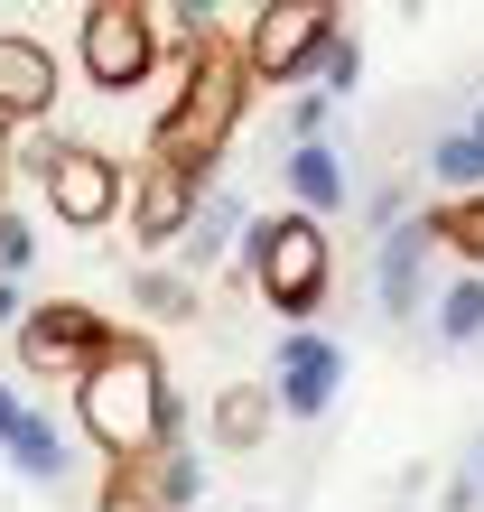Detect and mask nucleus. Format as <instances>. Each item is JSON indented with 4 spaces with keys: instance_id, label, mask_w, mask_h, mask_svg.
Returning <instances> with one entry per match:
<instances>
[{
    "instance_id": "nucleus-1",
    "label": "nucleus",
    "mask_w": 484,
    "mask_h": 512,
    "mask_svg": "<svg viewBox=\"0 0 484 512\" xmlns=\"http://www.w3.org/2000/svg\"><path fill=\"white\" fill-rule=\"evenodd\" d=\"M75 419H84V438L112 457V475L168 457L177 429H187V410H177L168 364H159V345H149V336H112L94 364H84V382H75Z\"/></svg>"
},
{
    "instance_id": "nucleus-2",
    "label": "nucleus",
    "mask_w": 484,
    "mask_h": 512,
    "mask_svg": "<svg viewBox=\"0 0 484 512\" xmlns=\"http://www.w3.org/2000/svg\"><path fill=\"white\" fill-rule=\"evenodd\" d=\"M242 103H252V75H242V47L224 28H205L187 47V84H177V103L159 112V131H149V159L187 168V177H215L224 140L242 122Z\"/></svg>"
},
{
    "instance_id": "nucleus-3",
    "label": "nucleus",
    "mask_w": 484,
    "mask_h": 512,
    "mask_svg": "<svg viewBox=\"0 0 484 512\" xmlns=\"http://www.w3.org/2000/svg\"><path fill=\"white\" fill-rule=\"evenodd\" d=\"M242 261H252V280L270 298V317H317L326 308V289H336V243H326V224L317 215H261V224H242Z\"/></svg>"
},
{
    "instance_id": "nucleus-4",
    "label": "nucleus",
    "mask_w": 484,
    "mask_h": 512,
    "mask_svg": "<svg viewBox=\"0 0 484 512\" xmlns=\"http://www.w3.org/2000/svg\"><path fill=\"white\" fill-rule=\"evenodd\" d=\"M336 38H345V10H336V0H270V10L242 19L233 47H242V75H252V84H298Z\"/></svg>"
},
{
    "instance_id": "nucleus-5",
    "label": "nucleus",
    "mask_w": 484,
    "mask_h": 512,
    "mask_svg": "<svg viewBox=\"0 0 484 512\" xmlns=\"http://www.w3.org/2000/svg\"><path fill=\"white\" fill-rule=\"evenodd\" d=\"M121 336V326L103 308H84V298H38L19 326H10V345H19V364L38 373V382H84V364Z\"/></svg>"
},
{
    "instance_id": "nucleus-6",
    "label": "nucleus",
    "mask_w": 484,
    "mask_h": 512,
    "mask_svg": "<svg viewBox=\"0 0 484 512\" xmlns=\"http://www.w3.org/2000/svg\"><path fill=\"white\" fill-rule=\"evenodd\" d=\"M28 168H38L47 215L66 224V233H103V224L121 215V159H103L94 140H47Z\"/></svg>"
},
{
    "instance_id": "nucleus-7",
    "label": "nucleus",
    "mask_w": 484,
    "mask_h": 512,
    "mask_svg": "<svg viewBox=\"0 0 484 512\" xmlns=\"http://www.w3.org/2000/svg\"><path fill=\"white\" fill-rule=\"evenodd\" d=\"M75 28H84V84H94V94L149 84V66H159V10H149V0H94Z\"/></svg>"
},
{
    "instance_id": "nucleus-8",
    "label": "nucleus",
    "mask_w": 484,
    "mask_h": 512,
    "mask_svg": "<svg viewBox=\"0 0 484 512\" xmlns=\"http://www.w3.org/2000/svg\"><path fill=\"white\" fill-rule=\"evenodd\" d=\"M345 391V345L308 336V326H289L280 336V364H270V410L280 419H326Z\"/></svg>"
},
{
    "instance_id": "nucleus-9",
    "label": "nucleus",
    "mask_w": 484,
    "mask_h": 512,
    "mask_svg": "<svg viewBox=\"0 0 484 512\" xmlns=\"http://www.w3.org/2000/svg\"><path fill=\"white\" fill-rule=\"evenodd\" d=\"M215 196V177H187V168H168V159H149L131 177V233L149 252H177L187 243V224H196V205Z\"/></svg>"
},
{
    "instance_id": "nucleus-10",
    "label": "nucleus",
    "mask_w": 484,
    "mask_h": 512,
    "mask_svg": "<svg viewBox=\"0 0 484 512\" xmlns=\"http://www.w3.org/2000/svg\"><path fill=\"white\" fill-rule=\"evenodd\" d=\"M47 112H56V56L0 28V122H47Z\"/></svg>"
},
{
    "instance_id": "nucleus-11",
    "label": "nucleus",
    "mask_w": 484,
    "mask_h": 512,
    "mask_svg": "<svg viewBox=\"0 0 484 512\" xmlns=\"http://www.w3.org/2000/svg\"><path fill=\"white\" fill-rule=\"evenodd\" d=\"M280 177H289L298 215H317V224H326V215H345V159H336V149H326V140H298Z\"/></svg>"
},
{
    "instance_id": "nucleus-12",
    "label": "nucleus",
    "mask_w": 484,
    "mask_h": 512,
    "mask_svg": "<svg viewBox=\"0 0 484 512\" xmlns=\"http://www.w3.org/2000/svg\"><path fill=\"white\" fill-rule=\"evenodd\" d=\"M419 261H429V233L419 224H391L382 233V261H373V289L391 317H419Z\"/></svg>"
},
{
    "instance_id": "nucleus-13",
    "label": "nucleus",
    "mask_w": 484,
    "mask_h": 512,
    "mask_svg": "<svg viewBox=\"0 0 484 512\" xmlns=\"http://www.w3.org/2000/svg\"><path fill=\"white\" fill-rule=\"evenodd\" d=\"M270 382H224L215 391V447H261L270 438Z\"/></svg>"
},
{
    "instance_id": "nucleus-14",
    "label": "nucleus",
    "mask_w": 484,
    "mask_h": 512,
    "mask_svg": "<svg viewBox=\"0 0 484 512\" xmlns=\"http://www.w3.org/2000/svg\"><path fill=\"white\" fill-rule=\"evenodd\" d=\"M419 233L447 243L457 261H475V280H484V196H438L429 215H419Z\"/></svg>"
},
{
    "instance_id": "nucleus-15",
    "label": "nucleus",
    "mask_w": 484,
    "mask_h": 512,
    "mask_svg": "<svg viewBox=\"0 0 484 512\" xmlns=\"http://www.w3.org/2000/svg\"><path fill=\"white\" fill-rule=\"evenodd\" d=\"M10 457H19L28 485H56V475H66V438H56V419H47V410H28L19 429H10Z\"/></svg>"
},
{
    "instance_id": "nucleus-16",
    "label": "nucleus",
    "mask_w": 484,
    "mask_h": 512,
    "mask_svg": "<svg viewBox=\"0 0 484 512\" xmlns=\"http://www.w3.org/2000/svg\"><path fill=\"white\" fill-rule=\"evenodd\" d=\"M140 485L177 512V503H196V494H205V466H196V447H168V457H149V466H140Z\"/></svg>"
},
{
    "instance_id": "nucleus-17",
    "label": "nucleus",
    "mask_w": 484,
    "mask_h": 512,
    "mask_svg": "<svg viewBox=\"0 0 484 512\" xmlns=\"http://www.w3.org/2000/svg\"><path fill=\"white\" fill-rule=\"evenodd\" d=\"M429 177H438L447 196H484V149H475L466 131H447V140L429 149Z\"/></svg>"
},
{
    "instance_id": "nucleus-18",
    "label": "nucleus",
    "mask_w": 484,
    "mask_h": 512,
    "mask_svg": "<svg viewBox=\"0 0 484 512\" xmlns=\"http://www.w3.org/2000/svg\"><path fill=\"white\" fill-rule=\"evenodd\" d=\"M224 233H242V205H233V196H205V205H196V224H187V243H177V252H187V261L205 270V261H224Z\"/></svg>"
},
{
    "instance_id": "nucleus-19",
    "label": "nucleus",
    "mask_w": 484,
    "mask_h": 512,
    "mask_svg": "<svg viewBox=\"0 0 484 512\" xmlns=\"http://www.w3.org/2000/svg\"><path fill=\"white\" fill-rule=\"evenodd\" d=\"M438 336H447V345H475V336H484V280H475V270L438 298Z\"/></svg>"
},
{
    "instance_id": "nucleus-20",
    "label": "nucleus",
    "mask_w": 484,
    "mask_h": 512,
    "mask_svg": "<svg viewBox=\"0 0 484 512\" xmlns=\"http://www.w3.org/2000/svg\"><path fill=\"white\" fill-rule=\"evenodd\" d=\"M140 308L149 317H187L196 308V280H177V270H140Z\"/></svg>"
},
{
    "instance_id": "nucleus-21",
    "label": "nucleus",
    "mask_w": 484,
    "mask_h": 512,
    "mask_svg": "<svg viewBox=\"0 0 484 512\" xmlns=\"http://www.w3.org/2000/svg\"><path fill=\"white\" fill-rule=\"evenodd\" d=\"M94 512H168V503H159V494H149V485H140V466H121V475H112V485L94 494Z\"/></svg>"
},
{
    "instance_id": "nucleus-22",
    "label": "nucleus",
    "mask_w": 484,
    "mask_h": 512,
    "mask_svg": "<svg viewBox=\"0 0 484 512\" xmlns=\"http://www.w3.org/2000/svg\"><path fill=\"white\" fill-rule=\"evenodd\" d=\"M317 75H326V103H336V94H354V75H363V47H354V38H336V47L317 56Z\"/></svg>"
},
{
    "instance_id": "nucleus-23",
    "label": "nucleus",
    "mask_w": 484,
    "mask_h": 512,
    "mask_svg": "<svg viewBox=\"0 0 484 512\" xmlns=\"http://www.w3.org/2000/svg\"><path fill=\"white\" fill-rule=\"evenodd\" d=\"M28 261H38V233H28L19 215H0V280H19Z\"/></svg>"
},
{
    "instance_id": "nucleus-24",
    "label": "nucleus",
    "mask_w": 484,
    "mask_h": 512,
    "mask_svg": "<svg viewBox=\"0 0 484 512\" xmlns=\"http://www.w3.org/2000/svg\"><path fill=\"white\" fill-rule=\"evenodd\" d=\"M289 131H298V140H317V131H326V94H298V112H289Z\"/></svg>"
},
{
    "instance_id": "nucleus-25",
    "label": "nucleus",
    "mask_w": 484,
    "mask_h": 512,
    "mask_svg": "<svg viewBox=\"0 0 484 512\" xmlns=\"http://www.w3.org/2000/svg\"><path fill=\"white\" fill-rule=\"evenodd\" d=\"M19 317H28V289H19V280H0V336H10Z\"/></svg>"
},
{
    "instance_id": "nucleus-26",
    "label": "nucleus",
    "mask_w": 484,
    "mask_h": 512,
    "mask_svg": "<svg viewBox=\"0 0 484 512\" xmlns=\"http://www.w3.org/2000/svg\"><path fill=\"white\" fill-rule=\"evenodd\" d=\"M19 419H28V401H19L10 382H0V447H10V429H19Z\"/></svg>"
},
{
    "instance_id": "nucleus-27",
    "label": "nucleus",
    "mask_w": 484,
    "mask_h": 512,
    "mask_svg": "<svg viewBox=\"0 0 484 512\" xmlns=\"http://www.w3.org/2000/svg\"><path fill=\"white\" fill-rule=\"evenodd\" d=\"M466 140H475V149H484V112H475V122H466Z\"/></svg>"
},
{
    "instance_id": "nucleus-28",
    "label": "nucleus",
    "mask_w": 484,
    "mask_h": 512,
    "mask_svg": "<svg viewBox=\"0 0 484 512\" xmlns=\"http://www.w3.org/2000/svg\"><path fill=\"white\" fill-rule=\"evenodd\" d=\"M475 475H484V466H475Z\"/></svg>"
}]
</instances>
